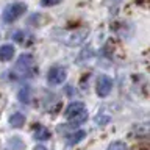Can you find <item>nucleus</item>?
I'll return each instance as SVG.
<instances>
[{"instance_id":"obj_1","label":"nucleus","mask_w":150,"mask_h":150,"mask_svg":"<svg viewBox=\"0 0 150 150\" xmlns=\"http://www.w3.org/2000/svg\"><path fill=\"white\" fill-rule=\"evenodd\" d=\"M66 117L72 124H81V122L86 120L88 111L81 102H74L66 108Z\"/></svg>"},{"instance_id":"obj_2","label":"nucleus","mask_w":150,"mask_h":150,"mask_svg":"<svg viewBox=\"0 0 150 150\" xmlns=\"http://www.w3.org/2000/svg\"><path fill=\"white\" fill-rule=\"evenodd\" d=\"M25 11H27V6H25V5H23V3H19V2H14V3H9L8 6H5L3 13H2V17H3L5 22L13 23V22H16Z\"/></svg>"},{"instance_id":"obj_3","label":"nucleus","mask_w":150,"mask_h":150,"mask_svg":"<svg viewBox=\"0 0 150 150\" xmlns=\"http://www.w3.org/2000/svg\"><path fill=\"white\" fill-rule=\"evenodd\" d=\"M66 77H67V72H66L64 67H59V66H56V67H52L49 70V74H47V81H49L50 84H53V86H56V84H61L66 80Z\"/></svg>"},{"instance_id":"obj_4","label":"nucleus","mask_w":150,"mask_h":150,"mask_svg":"<svg viewBox=\"0 0 150 150\" xmlns=\"http://www.w3.org/2000/svg\"><path fill=\"white\" fill-rule=\"evenodd\" d=\"M33 63H35L33 56L30 53H23V55L19 56V59L16 63V70H19L22 75L30 74V70L33 69Z\"/></svg>"},{"instance_id":"obj_5","label":"nucleus","mask_w":150,"mask_h":150,"mask_svg":"<svg viewBox=\"0 0 150 150\" xmlns=\"http://www.w3.org/2000/svg\"><path fill=\"white\" fill-rule=\"evenodd\" d=\"M112 89V80L108 75H100L97 80V94L100 97H106Z\"/></svg>"},{"instance_id":"obj_6","label":"nucleus","mask_w":150,"mask_h":150,"mask_svg":"<svg viewBox=\"0 0 150 150\" xmlns=\"http://www.w3.org/2000/svg\"><path fill=\"white\" fill-rule=\"evenodd\" d=\"M14 52L16 49L13 44H3L0 47V61H9L14 56Z\"/></svg>"},{"instance_id":"obj_7","label":"nucleus","mask_w":150,"mask_h":150,"mask_svg":"<svg viewBox=\"0 0 150 150\" xmlns=\"http://www.w3.org/2000/svg\"><path fill=\"white\" fill-rule=\"evenodd\" d=\"M9 124L13 127H22L25 124V116H23L22 112H14V114L9 117Z\"/></svg>"},{"instance_id":"obj_8","label":"nucleus","mask_w":150,"mask_h":150,"mask_svg":"<svg viewBox=\"0 0 150 150\" xmlns=\"http://www.w3.org/2000/svg\"><path fill=\"white\" fill-rule=\"evenodd\" d=\"M84 136H86V133H84L83 130H78V131H75V133L67 136V142L69 144H77V142H80V141L84 138Z\"/></svg>"},{"instance_id":"obj_9","label":"nucleus","mask_w":150,"mask_h":150,"mask_svg":"<svg viewBox=\"0 0 150 150\" xmlns=\"http://www.w3.org/2000/svg\"><path fill=\"white\" fill-rule=\"evenodd\" d=\"M49 138H50V131L45 130V128H42V127H39L38 131H36V139L45 141V139H49Z\"/></svg>"},{"instance_id":"obj_10","label":"nucleus","mask_w":150,"mask_h":150,"mask_svg":"<svg viewBox=\"0 0 150 150\" xmlns=\"http://www.w3.org/2000/svg\"><path fill=\"white\" fill-rule=\"evenodd\" d=\"M108 150H128V147H127L125 142H122V141H114V142L110 144Z\"/></svg>"},{"instance_id":"obj_11","label":"nucleus","mask_w":150,"mask_h":150,"mask_svg":"<svg viewBox=\"0 0 150 150\" xmlns=\"http://www.w3.org/2000/svg\"><path fill=\"white\" fill-rule=\"evenodd\" d=\"M9 145H13V149H16V150H22L23 149V142L19 138H13V141L9 142Z\"/></svg>"},{"instance_id":"obj_12","label":"nucleus","mask_w":150,"mask_h":150,"mask_svg":"<svg viewBox=\"0 0 150 150\" xmlns=\"http://www.w3.org/2000/svg\"><path fill=\"white\" fill-rule=\"evenodd\" d=\"M61 0H41V5L42 6H55V5H58Z\"/></svg>"},{"instance_id":"obj_13","label":"nucleus","mask_w":150,"mask_h":150,"mask_svg":"<svg viewBox=\"0 0 150 150\" xmlns=\"http://www.w3.org/2000/svg\"><path fill=\"white\" fill-rule=\"evenodd\" d=\"M19 98H21V102H28V89H22L19 94Z\"/></svg>"},{"instance_id":"obj_14","label":"nucleus","mask_w":150,"mask_h":150,"mask_svg":"<svg viewBox=\"0 0 150 150\" xmlns=\"http://www.w3.org/2000/svg\"><path fill=\"white\" fill-rule=\"evenodd\" d=\"M35 150H47V149L44 147V145H36V147H35Z\"/></svg>"}]
</instances>
